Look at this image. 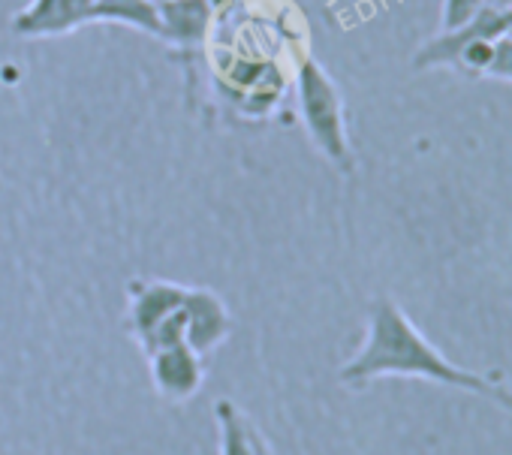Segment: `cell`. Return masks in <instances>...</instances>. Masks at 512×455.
Instances as JSON below:
<instances>
[{"label":"cell","instance_id":"cell-1","mask_svg":"<svg viewBox=\"0 0 512 455\" xmlns=\"http://www.w3.org/2000/svg\"><path fill=\"white\" fill-rule=\"evenodd\" d=\"M383 377H413L473 395H485L491 386V377L449 362L389 296L371 302L365 341L338 371V380L350 389H362Z\"/></svg>","mask_w":512,"mask_h":455},{"label":"cell","instance_id":"cell-2","mask_svg":"<svg viewBox=\"0 0 512 455\" xmlns=\"http://www.w3.org/2000/svg\"><path fill=\"white\" fill-rule=\"evenodd\" d=\"M296 100L311 142L338 172L350 175L356 169V157L347 136L344 100L332 76L314 58L302 61L296 70Z\"/></svg>","mask_w":512,"mask_h":455},{"label":"cell","instance_id":"cell-3","mask_svg":"<svg viewBox=\"0 0 512 455\" xmlns=\"http://www.w3.org/2000/svg\"><path fill=\"white\" fill-rule=\"evenodd\" d=\"M512 28V13L509 10H491L485 7L473 22L455 28V31H440L437 37H431L428 43H422L413 55V70H440V67H455L458 52L470 43V40H500L506 37V31Z\"/></svg>","mask_w":512,"mask_h":455},{"label":"cell","instance_id":"cell-4","mask_svg":"<svg viewBox=\"0 0 512 455\" xmlns=\"http://www.w3.org/2000/svg\"><path fill=\"white\" fill-rule=\"evenodd\" d=\"M187 287L169 281H136L130 287V329L145 350L151 338L184 308Z\"/></svg>","mask_w":512,"mask_h":455},{"label":"cell","instance_id":"cell-5","mask_svg":"<svg viewBox=\"0 0 512 455\" xmlns=\"http://www.w3.org/2000/svg\"><path fill=\"white\" fill-rule=\"evenodd\" d=\"M151 380L166 401H190L202 389V356L187 344H172L148 356Z\"/></svg>","mask_w":512,"mask_h":455},{"label":"cell","instance_id":"cell-6","mask_svg":"<svg viewBox=\"0 0 512 455\" xmlns=\"http://www.w3.org/2000/svg\"><path fill=\"white\" fill-rule=\"evenodd\" d=\"M229 311L223 299L205 287H187L184 296V329H187V347L199 356H208L217 350L229 335Z\"/></svg>","mask_w":512,"mask_h":455},{"label":"cell","instance_id":"cell-7","mask_svg":"<svg viewBox=\"0 0 512 455\" xmlns=\"http://www.w3.org/2000/svg\"><path fill=\"white\" fill-rule=\"evenodd\" d=\"M94 0H31L13 19L19 37H61L88 25Z\"/></svg>","mask_w":512,"mask_h":455},{"label":"cell","instance_id":"cell-8","mask_svg":"<svg viewBox=\"0 0 512 455\" xmlns=\"http://www.w3.org/2000/svg\"><path fill=\"white\" fill-rule=\"evenodd\" d=\"M157 13H160V40L178 49L202 46L214 19L208 0H166V4L157 7Z\"/></svg>","mask_w":512,"mask_h":455},{"label":"cell","instance_id":"cell-9","mask_svg":"<svg viewBox=\"0 0 512 455\" xmlns=\"http://www.w3.org/2000/svg\"><path fill=\"white\" fill-rule=\"evenodd\" d=\"M88 22H115L148 37H160V13L151 0H94Z\"/></svg>","mask_w":512,"mask_h":455},{"label":"cell","instance_id":"cell-10","mask_svg":"<svg viewBox=\"0 0 512 455\" xmlns=\"http://www.w3.org/2000/svg\"><path fill=\"white\" fill-rule=\"evenodd\" d=\"M214 419H217V434H220V455H256L253 422L229 398H220L214 404Z\"/></svg>","mask_w":512,"mask_h":455},{"label":"cell","instance_id":"cell-11","mask_svg":"<svg viewBox=\"0 0 512 455\" xmlns=\"http://www.w3.org/2000/svg\"><path fill=\"white\" fill-rule=\"evenodd\" d=\"M494 43H497V40H470V43L458 52L452 70H458V73H464V76H473V79H485L488 64H491V55H494Z\"/></svg>","mask_w":512,"mask_h":455},{"label":"cell","instance_id":"cell-12","mask_svg":"<svg viewBox=\"0 0 512 455\" xmlns=\"http://www.w3.org/2000/svg\"><path fill=\"white\" fill-rule=\"evenodd\" d=\"M485 10V0H443L440 31H455L467 22H473Z\"/></svg>","mask_w":512,"mask_h":455},{"label":"cell","instance_id":"cell-13","mask_svg":"<svg viewBox=\"0 0 512 455\" xmlns=\"http://www.w3.org/2000/svg\"><path fill=\"white\" fill-rule=\"evenodd\" d=\"M485 79L512 82V37H500L494 43V55H491V64H488Z\"/></svg>","mask_w":512,"mask_h":455},{"label":"cell","instance_id":"cell-14","mask_svg":"<svg viewBox=\"0 0 512 455\" xmlns=\"http://www.w3.org/2000/svg\"><path fill=\"white\" fill-rule=\"evenodd\" d=\"M485 398H491V401H494V404H500L506 413H512V389H509V386H503L500 380H494V377H491V386H488Z\"/></svg>","mask_w":512,"mask_h":455},{"label":"cell","instance_id":"cell-15","mask_svg":"<svg viewBox=\"0 0 512 455\" xmlns=\"http://www.w3.org/2000/svg\"><path fill=\"white\" fill-rule=\"evenodd\" d=\"M253 449H256V455H275L272 446H269V440L260 431H256V428H253Z\"/></svg>","mask_w":512,"mask_h":455},{"label":"cell","instance_id":"cell-16","mask_svg":"<svg viewBox=\"0 0 512 455\" xmlns=\"http://www.w3.org/2000/svg\"><path fill=\"white\" fill-rule=\"evenodd\" d=\"M232 4H235V0H208L211 13H223V10H229Z\"/></svg>","mask_w":512,"mask_h":455},{"label":"cell","instance_id":"cell-17","mask_svg":"<svg viewBox=\"0 0 512 455\" xmlns=\"http://www.w3.org/2000/svg\"><path fill=\"white\" fill-rule=\"evenodd\" d=\"M485 7H491V10H509L512 13V0H485Z\"/></svg>","mask_w":512,"mask_h":455},{"label":"cell","instance_id":"cell-18","mask_svg":"<svg viewBox=\"0 0 512 455\" xmlns=\"http://www.w3.org/2000/svg\"><path fill=\"white\" fill-rule=\"evenodd\" d=\"M151 4H157V7H160V4H166V0H151Z\"/></svg>","mask_w":512,"mask_h":455},{"label":"cell","instance_id":"cell-19","mask_svg":"<svg viewBox=\"0 0 512 455\" xmlns=\"http://www.w3.org/2000/svg\"><path fill=\"white\" fill-rule=\"evenodd\" d=\"M506 37H512V28H509V31H506Z\"/></svg>","mask_w":512,"mask_h":455}]
</instances>
